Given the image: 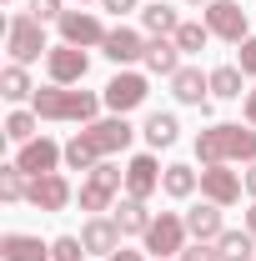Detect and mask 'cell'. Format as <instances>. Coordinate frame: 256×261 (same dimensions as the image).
<instances>
[{
  "label": "cell",
  "mask_w": 256,
  "mask_h": 261,
  "mask_svg": "<svg viewBox=\"0 0 256 261\" xmlns=\"http://www.w3.org/2000/svg\"><path fill=\"white\" fill-rule=\"evenodd\" d=\"M201 20H206V31L216 35V40H231V45H241L246 40V5L241 0H211L206 10H201Z\"/></svg>",
  "instance_id": "cell-7"
},
{
  "label": "cell",
  "mask_w": 256,
  "mask_h": 261,
  "mask_svg": "<svg viewBox=\"0 0 256 261\" xmlns=\"http://www.w3.org/2000/svg\"><path fill=\"white\" fill-rule=\"evenodd\" d=\"M0 256L5 261H50V246L40 236H25V231H5L0 236Z\"/></svg>",
  "instance_id": "cell-19"
},
{
  "label": "cell",
  "mask_w": 256,
  "mask_h": 261,
  "mask_svg": "<svg viewBox=\"0 0 256 261\" xmlns=\"http://www.w3.org/2000/svg\"><path fill=\"white\" fill-rule=\"evenodd\" d=\"M141 61H146V70H151V75H166V81H171V75L181 70V45H176L171 35H151Z\"/></svg>",
  "instance_id": "cell-18"
},
{
  "label": "cell",
  "mask_w": 256,
  "mask_h": 261,
  "mask_svg": "<svg viewBox=\"0 0 256 261\" xmlns=\"http://www.w3.org/2000/svg\"><path fill=\"white\" fill-rule=\"evenodd\" d=\"M141 25H146L151 35H176V25H181V15H176V10H171L166 0H151V5L141 10Z\"/></svg>",
  "instance_id": "cell-25"
},
{
  "label": "cell",
  "mask_w": 256,
  "mask_h": 261,
  "mask_svg": "<svg viewBox=\"0 0 256 261\" xmlns=\"http://www.w3.org/2000/svg\"><path fill=\"white\" fill-rule=\"evenodd\" d=\"M35 126H40V116H35V111H10V116H5V136H10L15 146L35 141Z\"/></svg>",
  "instance_id": "cell-30"
},
{
  "label": "cell",
  "mask_w": 256,
  "mask_h": 261,
  "mask_svg": "<svg viewBox=\"0 0 256 261\" xmlns=\"http://www.w3.org/2000/svg\"><path fill=\"white\" fill-rule=\"evenodd\" d=\"M31 196V176L20 171V166H0V201H25Z\"/></svg>",
  "instance_id": "cell-29"
},
{
  "label": "cell",
  "mask_w": 256,
  "mask_h": 261,
  "mask_svg": "<svg viewBox=\"0 0 256 261\" xmlns=\"http://www.w3.org/2000/svg\"><path fill=\"white\" fill-rule=\"evenodd\" d=\"M241 111H246V126H256V91H246V106Z\"/></svg>",
  "instance_id": "cell-36"
},
{
  "label": "cell",
  "mask_w": 256,
  "mask_h": 261,
  "mask_svg": "<svg viewBox=\"0 0 256 261\" xmlns=\"http://www.w3.org/2000/svg\"><path fill=\"white\" fill-rule=\"evenodd\" d=\"M25 10H31L40 25H45V20H61V15H65V10H61V0H25Z\"/></svg>",
  "instance_id": "cell-33"
},
{
  "label": "cell",
  "mask_w": 256,
  "mask_h": 261,
  "mask_svg": "<svg viewBox=\"0 0 256 261\" xmlns=\"http://www.w3.org/2000/svg\"><path fill=\"white\" fill-rule=\"evenodd\" d=\"M45 70H50V86H81L86 81V70H91V56L81 50V45H50V56H45Z\"/></svg>",
  "instance_id": "cell-9"
},
{
  "label": "cell",
  "mask_w": 256,
  "mask_h": 261,
  "mask_svg": "<svg viewBox=\"0 0 256 261\" xmlns=\"http://www.w3.org/2000/svg\"><path fill=\"white\" fill-rule=\"evenodd\" d=\"M186 216H176V211H161V216H151V226H146V251L151 256H181L186 251Z\"/></svg>",
  "instance_id": "cell-6"
},
{
  "label": "cell",
  "mask_w": 256,
  "mask_h": 261,
  "mask_svg": "<svg viewBox=\"0 0 256 261\" xmlns=\"http://www.w3.org/2000/svg\"><path fill=\"white\" fill-rule=\"evenodd\" d=\"M0 5H10V0H0Z\"/></svg>",
  "instance_id": "cell-42"
},
{
  "label": "cell",
  "mask_w": 256,
  "mask_h": 261,
  "mask_svg": "<svg viewBox=\"0 0 256 261\" xmlns=\"http://www.w3.org/2000/svg\"><path fill=\"white\" fill-rule=\"evenodd\" d=\"M236 65H241L246 75H256V35H246V40H241V50H236Z\"/></svg>",
  "instance_id": "cell-34"
},
{
  "label": "cell",
  "mask_w": 256,
  "mask_h": 261,
  "mask_svg": "<svg viewBox=\"0 0 256 261\" xmlns=\"http://www.w3.org/2000/svg\"><path fill=\"white\" fill-rule=\"evenodd\" d=\"M196 161L201 166H231V161H256V126H236V121H216L196 136Z\"/></svg>",
  "instance_id": "cell-1"
},
{
  "label": "cell",
  "mask_w": 256,
  "mask_h": 261,
  "mask_svg": "<svg viewBox=\"0 0 256 261\" xmlns=\"http://www.w3.org/2000/svg\"><path fill=\"white\" fill-rule=\"evenodd\" d=\"M126 186V171L111 161H100L96 171H86V181H81V211H91V216H106L111 211V201L121 196Z\"/></svg>",
  "instance_id": "cell-4"
},
{
  "label": "cell",
  "mask_w": 256,
  "mask_h": 261,
  "mask_svg": "<svg viewBox=\"0 0 256 261\" xmlns=\"http://www.w3.org/2000/svg\"><path fill=\"white\" fill-rule=\"evenodd\" d=\"M61 161H65V146H56L50 136H35V141H25L20 151H15V166L25 171V176H50V171H61Z\"/></svg>",
  "instance_id": "cell-10"
},
{
  "label": "cell",
  "mask_w": 256,
  "mask_h": 261,
  "mask_svg": "<svg viewBox=\"0 0 256 261\" xmlns=\"http://www.w3.org/2000/svg\"><path fill=\"white\" fill-rule=\"evenodd\" d=\"M5 50H10V61H15V65H31V61H40V56H50V45H45V25L35 20L31 10L5 20Z\"/></svg>",
  "instance_id": "cell-3"
},
{
  "label": "cell",
  "mask_w": 256,
  "mask_h": 261,
  "mask_svg": "<svg viewBox=\"0 0 256 261\" xmlns=\"http://www.w3.org/2000/svg\"><path fill=\"white\" fill-rule=\"evenodd\" d=\"M116 226L126 231V236H146V226H151V211H146V201L126 196V201L116 206Z\"/></svg>",
  "instance_id": "cell-23"
},
{
  "label": "cell",
  "mask_w": 256,
  "mask_h": 261,
  "mask_svg": "<svg viewBox=\"0 0 256 261\" xmlns=\"http://www.w3.org/2000/svg\"><path fill=\"white\" fill-rule=\"evenodd\" d=\"M196 186H201V171H191V166H166V176H161V191L171 201H186Z\"/></svg>",
  "instance_id": "cell-22"
},
{
  "label": "cell",
  "mask_w": 256,
  "mask_h": 261,
  "mask_svg": "<svg viewBox=\"0 0 256 261\" xmlns=\"http://www.w3.org/2000/svg\"><path fill=\"white\" fill-rule=\"evenodd\" d=\"M0 96L5 100H35V86H31V75H25V65H5L0 70Z\"/></svg>",
  "instance_id": "cell-24"
},
{
  "label": "cell",
  "mask_w": 256,
  "mask_h": 261,
  "mask_svg": "<svg viewBox=\"0 0 256 261\" xmlns=\"http://www.w3.org/2000/svg\"><path fill=\"white\" fill-rule=\"evenodd\" d=\"M106 100L96 91H75V86H45V91H35L31 111L40 121H75V126H91L96 121V111Z\"/></svg>",
  "instance_id": "cell-2"
},
{
  "label": "cell",
  "mask_w": 256,
  "mask_h": 261,
  "mask_svg": "<svg viewBox=\"0 0 256 261\" xmlns=\"http://www.w3.org/2000/svg\"><path fill=\"white\" fill-rule=\"evenodd\" d=\"M241 81H246V70H241V65H216V70H211V96H221V100H236L241 91H246Z\"/></svg>",
  "instance_id": "cell-26"
},
{
  "label": "cell",
  "mask_w": 256,
  "mask_h": 261,
  "mask_svg": "<svg viewBox=\"0 0 256 261\" xmlns=\"http://www.w3.org/2000/svg\"><path fill=\"white\" fill-rule=\"evenodd\" d=\"M146 96H151V86H146L141 70H116L111 86L100 91V100H106L111 116H126V111H136V106H146Z\"/></svg>",
  "instance_id": "cell-8"
},
{
  "label": "cell",
  "mask_w": 256,
  "mask_h": 261,
  "mask_svg": "<svg viewBox=\"0 0 256 261\" xmlns=\"http://www.w3.org/2000/svg\"><path fill=\"white\" fill-rule=\"evenodd\" d=\"M81 136V146L86 151H96V156H116V151H126L131 141H136V130H131L126 116H106V121H91L86 130H75Z\"/></svg>",
  "instance_id": "cell-5"
},
{
  "label": "cell",
  "mask_w": 256,
  "mask_h": 261,
  "mask_svg": "<svg viewBox=\"0 0 256 261\" xmlns=\"http://www.w3.org/2000/svg\"><path fill=\"white\" fill-rule=\"evenodd\" d=\"M70 181H65L61 171H50V176H35L31 181V196H25V201H31L35 211H65V206H70Z\"/></svg>",
  "instance_id": "cell-14"
},
{
  "label": "cell",
  "mask_w": 256,
  "mask_h": 261,
  "mask_svg": "<svg viewBox=\"0 0 256 261\" xmlns=\"http://www.w3.org/2000/svg\"><path fill=\"white\" fill-rule=\"evenodd\" d=\"M81 5H86V0H81Z\"/></svg>",
  "instance_id": "cell-43"
},
{
  "label": "cell",
  "mask_w": 256,
  "mask_h": 261,
  "mask_svg": "<svg viewBox=\"0 0 256 261\" xmlns=\"http://www.w3.org/2000/svg\"><path fill=\"white\" fill-rule=\"evenodd\" d=\"M206 91H211V75H201L196 65H181V70L171 75V96L181 100V106H201V116L211 111V106H206Z\"/></svg>",
  "instance_id": "cell-17"
},
{
  "label": "cell",
  "mask_w": 256,
  "mask_h": 261,
  "mask_svg": "<svg viewBox=\"0 0 256 261\" xmlns=\"http://www.w3.org/2000/svg\"><path fill=\"white\" fill-rule=\"evenodd\" d=\"M106 261H146V256H141V251H126V246H121V251H111Z\"/></svg>",
  "instance_id": "cell-37"
},
{
  "label": "cell",
  "mask_w": 256,
  "mask_h": 261,
  "mask_svg": "<svg viewBox=\"0 0 256 261\" xmlns=\"http://www.w3.org/2000/svg\"><path fill=\"white\" fill-rule=\"evenodd\" d=\"M121 236H126V231L116 226V216H91V221L81 226V241H86L91 256H111V251H121Z\"/></svg>",
  "instance_id": "cell-16"
},
{
  "label": "cell",
  "mask_w": 256,
  "mask_h": 261,
  "mask_svg": "<svg viewBox=\"0 0 256 261\" xmlns=\"http://www.w3.org/2000/svg\"><path fill=\"white\" fill-rule=\"evenodd\" d=\"M246 231H251V236H256V206H251V211H246Z\"/></svg>",
  "instance_id": "cell-39"
},
{
  "label": "cell",
  "mask_w": 256,
  "mask_h": 261,
  "mask_svg": "<svg viewBox=\"0 0 256 261\" xmlns=\"http://www.w3.org/2000/svg\"><path fill=\"white\" fill-rule=\"evenodd\" d=\"M86 256V241L81 236H56L50 241V261H81Z\"/></svg>",
  "instance_id": "cell-31"
},
{
  "label": "cell",
  "mask_w": 256,
  "mask_h": 261,
  "mask_svg": "<svg viewBox=\"0 0 256 261\" xmlns=\"http://www.w3.org/2000/svg\"><path fill=\"white\" fill-rule=\"evenodd\" d=\"M246 191V181L231 171V166H201V196L216 201V206H236Z\"/></svg>",
  "instance_id": "cell-12"
},
{
  "label": "cell",
  "mask_w": 256,
  "mask_h": 261,
  "mask_svg": "<svg viewBox=\"0 0 256 261\" xmlns=\"http://www.w3.org/2000/svg\"><path fill=\"white\" fill-rule=\"evenodd\" d=\"M100 56L116 61V65H131V61L146 56V35L131 31V25H116V31H106V40H100Z\"/></svg>",
  "instance_id": "cell-15"
},
{
  "label": "cell",
  "mask_w": 256,
  "mask_h": 261,
  "mask_svg": "<svg viewBox=\"0 0 256 261\" xmlns=\"http://www.w3.org/2000/svg\"><path fill=\"white\" fill-rule=\"evenodd\" d=\"M161 176H166V166L146 151V156H131L126 161V196H136V201H151V196L161 191Z\"/></svg>",
  "instance_id": "cell-11"
},
{
  "label": "cell",
  "mask_w": 256,
  "mask_h": 261,
  "mask_svg": "<svg viewBox=\"0 0 256 261\" xmlns=\"http://www.w3.org/2000/svg\"><path fill=\"white\" fill-rule=\"evenodd\" d=\"M171 40L181 45V56H196V50H206V40H211V31H206V20H181Z\"/></svg>",
  "instance_id": "cell-28"
},
{
  "label": "cell",
  "mask_w": 256,
  "mask_h": 261,
  "mask_svg": "<svg viewBox=\"0 0 256 261\" xmlns=\"http://www.w3.org/2000/svg\"><path fill=\"white\" fill-rule=\"evenodd\" d=\"M216 251H221V261H251V251H256V236H251V231H221Z\"/></svg>",
  "instance_id": "cell-27"
},
{
  "label": "cell",
  "mask_w": 256,
  "mask_h": 261,
  "mask_svg": "<svg viewBox=\"0 0 256 261\" xmlns=\"http://www.w3.org/2000/svg\"><path fill=\"white\" fill-rule=\"evenodd\" d=\"M241 181H246V196H251V201H256V161L246 166V176H241Z\"/></svg>",
  "instance_id": "cell-38"
},
{
  "label": "cell",
  "mask_w": 256,
  "mask_h": 261,
  "mask_svg": "<svg viewBox=\"0 0 256 261\" xmlns=\"http://www.w3.org/2000/svg\"><path fill=\"white\" fill-rule=\"evenodd\" d=\"M61 40L65 45H81V50H91L106 40V25H100L96 10H65L61 15Z\"/></svg>",
  "instance_id": "cell-13"
},
{
  "label": "cell",
  "mask_w": 256,
  "mask_h": 261,
  "mask_svg": "<svg viewBox=\"0 0 256 261\" xmlns=\"http://www.w3.org/2000/svg\"><path fill=\"white\" fill-rule=\"evenodd\" d=\"M156 261H176V256H156Z\"/></svg>",
  "instance_id": "cell-41"
},
{
  "label": "cell",
  "mask_w": 256,
  "mask_h": 261,
  "mask_svg": "<svg viewBox=\"0 0 256 261\" xmlns=\"http://www.w3.org/2000/svg\"><path fill=\"white\" fill-rule=\"evenodd\" d=\"M176 261H221V251H216V241H191Z\"/></svg>",
  "instance_id": "cell-32"
},
{
  "label": "cell",
  "mask_w": 256,
  "mask_h": 261,
  "mask_svg": "<svg viewBox=\"0 0 256 261\" xmlns=\"http://www.w3.org/2000/svg\"><path fill=\"white\" fill-rule=\"evenodd\" d=\"M100 10H111V15H131L136 0H100Z\"/></svg>",
  "instance_id": "cell-35"
},
{
  "label": "cell",
  "mask_w": 256,
  "mask_h": 261,
  "mask_svg": "<svg viewBox=\"0 0 256 261\" xmlns=\"http://www.w3.org/2000/svg\"><path fill=\"white\" fill-rule=\"evenodd\" d=\"M186 5H211V0H186Z\"/></svg>",
  "instance_id": "cell-40"
},
{
  "label": "cell",
  "mask_w": 256,
  "mask_h": 261,
  "mask_svg": "<svg viewBox=\"0 0 256 261\" xmlns=\"http://www.w3.org/2000/svg\"><path fill=\"white\" fill-rule=\"evenodd\" d=\"M221 211L226 206H216V201H201V206H191L186 211V231H191L196 241H221Z\"/></svg>",
  "instance_id": "cell-20"
},
{
  "label": "cell",
  "mask_w": 256,
  "mask_h": 261,
  "mask_svg": "<svg viewBox=\"0 0 256 261\" xmlns=\"http://www.w3.org/2000/svg\"><path fill=\"white\" fill-rule=\"evenodd\" d=\"M141 136H146V146H151V151H161V146H176L181 126H176V116H171V111H151V116H146V126H141Z\"/></svg>",
  "instance_id": "cell-21"
}]
</instances>
